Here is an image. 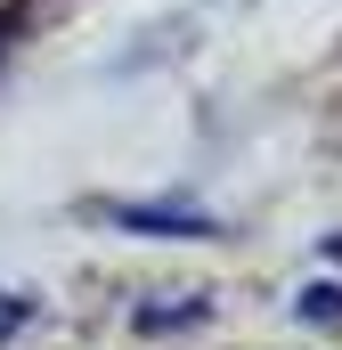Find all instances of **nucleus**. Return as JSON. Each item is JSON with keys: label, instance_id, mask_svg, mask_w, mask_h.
I'll return each instance as SVG.
<instances>
[{"label": "nucleus", "instance_id": "f257e3e1", "mask_svg": "<svg viewBox=\"0 0 342 350\" xmlns=\"http://www.w3.org/2000/svg\"><path fill=\"white\" fill-rule=\"evenodd\" d=\"M16 25H25V8H0V57H8V41H16Z\"/></svg>", "mask_w": 342, "mask_h": 350}]
</instances>
